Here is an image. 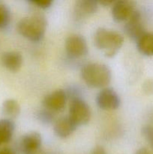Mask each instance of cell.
Listing matches in <instances>:
<instances>
[{"label":"cell","instance_id":"14","mask_svg":"<svg viewBox=\"0 0 153 154\" xmlns=\"http://www.w3.org/2000/svg\"><path fill=\"white\" fill-rule=\"evenodd\" d=\"M15 129L14 123L10 119L0 120V146L11 140Z\"/></svg>","mask_w":153,"mask_h":154},{"label":"cell","instance_id":"25","mask_svg":"<svg viewBox=\"0 0 153 154\" xmlns=\"http://www.w3.org/2000/svg\"><path fill=\"white\" fill-rule=\"evenodd\" d=\"M0 154H14V153L9 148H3L0 149Z\"/></svg>","mask_w":153,"mask_h":154},{"label":"cell","instance_id":"17","mask_svg":"<svg viewBox=\"0 0 153 154\" xmlns=\"http://www.w3.org/2000/svg\"><path fill=\"white\" fill-rule=\"evenodd\" d=\"M10 11L6 5L0 2V29H4L10 22Z\"/></svg>","mask_w":153,"mask_h":154},{"label":"cell","instance_id":"7","mask_svg":"<svg viewBox=\"0 0 153 154\" xmlns=\"http://www.w3.org/2000/svg\"><path fill=\"white\" fill-rule=\"evenodd\" d=\"M68 96L66 92L62 89L56 90L46 95L43 99L45 109L52 112H61L64 109Z\"/></svg>","mask_w":153,"mask_h":154},{"label":"cell","instance_id":"2","mask_svg":"<svg viewBox=\"0 0 153 154\" xmlns=\"http://www.w3.org/2000/svg\"><path fill=\"white\" fill-rule=\"evenodd\" d=\"M124 43V38L114 30L98 28L94 34V44L96 48L102 51L105 57L112 58L118 53Z\"/></svg>","mask_w":153,"mask_h":154},{"label":"cell","instance_id":"22","mask_svg":"<svg viewBox=\"0 0 153 154\" xmlns=\"http://www.w3.org/2000/svg\"><path fill=\"white\" fill-rule=\"evenodd\" d=\"M89 154H107L106 150L101 146H96Z\"/></svg>","mask_w":153,"mask_h":154},{"label":"cell","instance_id":"11","mask_svg":"<svg viewBox=\"0 0 153 154\" xmlns=\"http://www.w3.org/2000/svg\"><path fill=\"white\" fill-rule=\"evenodd\" d=\"M98 8V2L92 0H79L75 2L74 14L77 19H82L95 13Z\"/></svg>","mask_w":153,"mask_h":154},{"label":"cell","instance_id":"4","mask_svg":"<svg viewBox=\"0 0 153 154\" xmlns=\"http://www.w3.org/2000/svg\"><path fill=\"white\" fill-rule=\"evenodd\" d=\"M68 117L76 126H83L91 119V110L83 99L75 98L70 101Z\"/></svg>","mask_w":153,"mask_h":154},{"label":"cell","instance_id":"19","mask_svg":"<svg viewBox=\"0 0 153 154\" xmlns=\"http://www.w3.org/2000/svg\"><path fill=\"white\" fill-rule=\"evenodd\" d=\"M141 133L146 141L151 145L153 149V126H145L141 129Z\"/></svg>","mask_w":153,"mask_h":154},{"label":"cell","instance_id":"5","mask_svg":"<svg viewBox=\"0 0 153 154\" xmlns=\"http://www.w3.org/2000/svg\"><path fill=\"white\" fill-rule=\"evenodd\" d=\"M65 51L72 58H80L88 54V45L86 41L80 35L74 34L68 36L65 41Z\"/></svg>","mask_w":153,"mask_h":154},{"label":"cell","instance_id":"21","mask_svg":"<svg viewBox=\"0 0 153 154\" xmlns=\"http://www.w3.org/2000/svg\"><path fill=\"white\" fill-rule=\"evenodd\" d=\"M143 91L146 94H152L153 93V81L152 80H147L143 84Z\"/></svg>","mask_w":153,"mask_h":154},{"label":"cell","instance_id":"1","mask_svg":"<svg viewBox=\"0 0 153 154\" xmlns=\"http://www.w3.org/2000/svg\"><path fill=\"white\" fill-rule=\"evenodd\" d=\"M46 26V18L41 14H34L19 20L16 24V30L27 40L38 42L44 37Z\"/></svg>","mask_w":153,"mask_h":154},{"label":"cell","instance_id":"15","mask_svg":"<svg viewBox=\"0 0 153 154\" xmlns=\"http://www.w3.org/2000/svg\"><path fill=\"white\" fill-rule=\"evenodd\" d=\"M136 48L142 55L153 56V33L146 32L141 36L136 42Z\"/></svg>","mask_w":153,"mask_h":154},{"label":"cell","instance_id":"6","mask_svg":"<svg viewBox=\"0 0 153 154\" xmlns=\"http://www.w3.org/2000/svg\"><path fill=\"white\" fill-rule=\"evenodd\" d=\"M96 103L102 110L112 111L119 108L121 100L116 92L112 88H104L96 96Z\"/></svg>","mask_w":153,"mask_h":154},{"label":"cell","instance_id":"10","mask_svg":"<svg viewBox=\"0 0 153 154\" xmlns=\"http://www.w3.org/2000/svg\"><path fill=\"white\" fill-rule=\"evenodd\" d=\"M136 10L134 3L128 0H119L112 5V19L117 23L126 22Z\"/></svg>","mask_w":153,"mask_h":154},{"label":"cell","instance_id":"20","mask_svg":"<svg viewBox=\"0 0 153 154\" xmlns=\"http://www.w3.org/2000/svg\"><path fill=\"white\" fill-rule=\"evenodd\" d=\"M33 5L40 9H47L52 5V0H32L29 2Z\"/></svg>","mask_w":153,"mask_h":154},{"label":"cell","instance_id":"3","mask_svg":"<svg viewBox=\"0 0 153 154\" xmlns=\"http://www.w3.org/2000/svg\"><path fill=\"white\" fill-rule=\"evenodd\" d=\"M81 78L88 87L104 88L110 83L112 75L110 69L105 64L92 63L82 68Z\"/></svg>","mask_w":153,"mask_h":154},{"label":"cell","instance_id":"13","mask_svg":"<svg viewBox=\"0 0 153 154\" xmlns=\"http://www.w3.org/2000/svg\"><path fill=\"white\" fill-rule=\"evenodd\" d=\"M77 126L72 122L69 117H63L56 121L53 126L54 133L57 137L61 138H66L70 136Z\"/></svg>","mask_w":153,"mask_h":154},{"label":"cell","instance_id":"16","mask_svg":"<svg viewBox=\"0 0 153 154\" xmlns=\"http://www.w3.org/2000/svg\"><path fill=\"white\" fill-rule=\"evenodd\" d=\"M2 111L3 114L8 119H15L20 114V106L17 101L13 99H8L4 101L2 105Z\"/></svg>","mask_w":153,"mask_h":154},{"label":"cell","instance_id":"9","mask_svg":"<svg viewBox=\"0 0 153 154\" xmlns=\"http://www.w3.org/2000/svg\"><path fill=\"white\" fill-rule=\"evenodd\" d=\"M41 144V135L38 132H28L21 138L20 148L22 154H38Z\"/></svg>","mask_w":153,"mask_h":154},{"label":"cell","instance_id":"23","mask_svg":"<svg viewBox=\"0 0 153 154\" xmlns=\"http://www.w3.org/2000/svg\"><path fill=\"white\" fill-rule=\"evenodd\" d=\"M114 2H115L112 1V0H104V1L99 2L98 4L104 6V7H109V6H112Z\"/></svg>","mask_w":153,"mask_h":154},{"label":"cell","instance_id":"24","mask_svg":"<svg viewBox=\"0 0 153 154\" xmlns=\"http://www.w3.org/2000/svg\"><path fill=\"white\" fill-rule=\"evenodd\" d=\"M134 154H152V153H150L149 150H148L147 148H146V147H141V148L138 149L137 150H136Z\"/></svg>","mask_w":153,"mask_h":154},{"label":"cell","instance_id":"12","mask_svg":"<svg viewBox=\"0 0 153 154\" xmlns=\"http://www.w3.org/2000/svg\"><path fill=\"white\" fill-rule=\"evenodd\" d=\"M0 60L3 67L13 72L19 71L23 62L22 56L17 51H7L3 53Z\"/></svg>","mask_w":153,"mask_h":154},{"label":"cell","instance_id":"8","mask_svg":"<svg viewBox=\"0 0 153 154\" xmlns=\"http://www.w3.org/2000/svg\"><path fill=\"white\" fill-rule=\"evenodd\" d=\"M124 29L126 35L136 42L141 36H142L146 32L145 31L142 17L139 11L136 9L134 11L130 18L125 22Z\"/></svg>","mask_w":153,"mask_h":154},{"label":"cell","instance_id":"18","mask_svg":"<svg viewBox=\"0 0 153 154\" xmlns=\"http://www.w3.org/2000/svg\"><path fill=\"white\" fill-rule=\"evenodd\" d=\"M37 118L40 123H44V124H50V123H52L55 119V116L52 111H48L46 109L40 110L37 114Z\"/></svg>","mask_w":153,"mask_h":154}]
</instances>
